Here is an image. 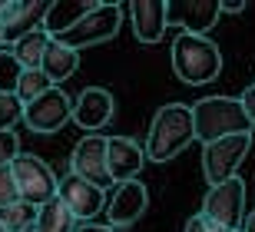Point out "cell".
<instances>
[{
  "instance_id": "cell-18",
  "label": "cell",
  "mask_w": 255,
  "mask_h": 232,
  "mask_svg": "<svg viewBox=\"0 0 255 232\" xmlns=\"http://www.w3.org/2000/svg\"><path fill=\"white\" fill-rule=\"evenodd\" d=\"M96 3H100V0H86V3H50V7H47V17H43V23H40V27L47 30L50 40H57L60 33H63V30H70L80 17H86Z\"/></svg>"
},
{
  "instance_id": "cell-21",
  "label": "cell",
  "mask_w": 255,
  "mask_h": 232,
  "mask_svg": "<svg viewBox=\"0 0 255 232\" xmlns=\"http://www.w3.org/2000/svg\"><path fill=\"white\" fill-rule=\"evenodd\" d=\"M33 219H37V209L27 203H13L0 209V229L3 232H27L33 229Z\"/></svg>"
},
{
  "instance_id": "cell-22",
  "label": "cell",
  "mask_w": 255,
  "mask_h": 232,
  "mask_svg": "<svg viewBox=\"0 0 255 232\" xmlns=\"http://www.w3.org/2000/svg\"><path fill=\"white\" fill-rule=\"evenodd\" d=\"M47 90H53V83L43 76V70H23L20 80H17L13 96H17L20 103H30V100H37V96H43Z\"/></svg>"
},
{
  "instance_id": "cell-3",
  "label": "cell",
  "mask_w": 255,
  "mask_h": 232,
  "mask_svg": "<svg viewBox=\"0 0 255 232\" xmlns=\"http://www.w3.org/2000/svg\"><path fill=\"white\" fill-rule=\"evenodd\" d=\"M172 70L182 83L202 86L212 83L222 73V53L209 37H192V33H179L172 40Z\"/></svg>"
},
{
  "instance_id": "cell-1",
  "label": "cell",
  "mask_w": 255,
  "mask_h": 232,
  "mask_svg": "<svg viewBox=\"0 0 255 232\" xmlns=\"http://www.w3.org/2000/svg\"><path fill=\"white\" fill-rule=\"evenodd\" d=\"M196 133H192V113L186 103H166L156 110L149 123V136H146V159L149 163H169L189 146Z\"/></svg>"
},
{
  "instance_id": "cell-27",
  "label": "cell",
  "mask_w": 255,
  "mask_h": 232,
  "mask_svg": "<svg viewBox=\"0 0 255 232\" xmlns=\"http://www.w3.org/2000/svg\"><path fill=\"white\" fill-rule=\"evenodd\" d=\"M239 106H242V113H246V120L255 126V86H246V90H242Z\"/></svg>"
},
{
  "instance_id": "cell-19",
  "label": "cell",
  "mask_w": 255,
  "mask_h": 232,
  "mask_svg": "<svg viewBox=\"0 0 255 232\" xmlns=\"http://www.w3.org/2000/svg\"><path fill=\"white\" fill-rule=\"evenodd\" d=\"M47 46H50L47 30L37 27V30H30V33H23L20 40H13V43H10V53L17 56V63L23 66V70H40V60L47 53Z\"/></svg>"
},
{
  "instance_id": "cell-26",
  "label": "cell",
  "mask_w": 255,
  "mask_h": 232,
  "mask_svg": "<svg viewBox=\"0 0 255 232\" xmlns=\"http://www.w3.org/2000/svg\"><path fill=\"white\" fill-rule=\"evenodd\" d=\"M20 153V139L13 136V130L10 133H0V166H10V159Z\"/></svg>"
},
{
  "instance_id": "cell-20",
  "label": "cell",
  "mask_w": 255,
  "mask_h": 232,
  "mask_svg": "<svg viewBox=\"0 0 255 232\" xmlns=\"http://www.w3.org/2000/svg\"><path fill=\"white\" fill-rule=\"evenodd\" d=\"M33 232H76V219L70 216L60 199H50L37 209V219H33Z\"/></svg>"
},
{
  "instance_id": "cell-8",
  "label": "cell",
  "mask_w": 255,
  "mask_h": 232,
  "mask_svg": "<svg viewBox=\"0 0 255 232\" xmlns=\"http://www.w3.org/2000/svg\"><path fill=\"white\" fill-rule=\"evenodd\" d=\"M70 110H73V103H70V96H66L60 86H53V90H47L43 96H37V100L23 103V113H20V120L27 123L33 133H57L60 126H63L66 120H70Z\"/></svg>"
},
{
  "instance_id": "cell-29",
  "label": "cell",
  "mask_w": 255,
  "mask_h": 232,
  "mask_svg": "<svg viewBox=\"0 0 255 232\" xmlns=\"http://www.w3.org/2000/svg\"><path fill=\"white\" fill-rule=\"evenodd\" d=\"M76 232H116V229H110L103 223H83V226H76Z\"/></svg>"
},
{
  "instance_id": "cell-6",
  "label": "cell",
  "mask_w": 255,
  "mask_h": 232,
  "mask_svg": "<svg viewBox=\"0 0 255 232\" xmlns=\"http://www.w3.org/2000/svg\"><path fill=\"white\" fill-rule=\"evenodd\" d=\"M249 146H252V133L222 136V139L206 143L202 146V173H206V183L219 186V183H226V179H236L242 159L249 156Z\"/></svg>"
},
{
  "instance_id": "cell-7",
  "label": "cell",
  "mask_w": 255,
  "mask_h": 232,
  "mask_svg": "<svg viewBox=\"0 0 255 232\" xmlns=\"http://www.w3.org/2000/svg\"><path fill=\"white\" fill-rule=\"evenodd\" d=\"M199 216L206 223H216L229 232H239L242 216H246V183L236 176V179H226V183H219V186H209Z\"/></svg>"
},
{
  "instance_id": "cell-24",
  "label": "cell",
  "mask_w": 255,
  "mask_h": 232,
  "mask_svg": "<svg viewBox=\"0 0 255 232\" xmlns=\"http://www.w3.org/2000/svg\"><path fill=\"white\" fill-rule=\"evenodd\" d=\"M20 113H23V103L13 93H0V133L13 130V123H20Z\"/></svg>"
},
{
  "instance_id": "cell-30",
  "label": "cell",
  "mask_w": 255,
  "mask_h": 232,
  "mask_svg": "<svg viewBox=\"0 0 255 232\" xmlns=\"http://www.w3.org/2000/svg\"><path fill=\"white\" fill-rule=\"evenodd\" d=\"M182 232H206V219H202V216H192Z\"/></svg>"
},
{
  "instance_id": "cell-23",
  "label": "cell",
  "mask_w": 255,
  "mask_h": 232,
  "mask_svg": "<svg viewBox=\"0 0 255 232\" xmlns=\"http://www.w3.org/2000/svg\"><path fill=\"white\" fill-rule=\"evenodd\" d=\"M20 73H23V66L17 63V56L10 53V46H0V93L17 90Z\"/></svg>"
},
{
  "instance_id": "cell-17",
  "label": "cell",
  "mask_w": 255,
  "mask_h": 232,
  "mask_svg": "<svg viewBox=\"0 0 255 232\" xmlns=\"http://www.w3.org/2000/svg\"><path fill=\"white\" fill-rule=\"evenodd\" d=\"M76 66H80V53L70 50V46H63V43H57V40H50L47 53H43V60H40V70H43V76H47L50 83L53 86L63 83L66 76L76 73Z\"/></svg>"
},
{
  "instance_id": "cell-2",
  "label": "cell",
  "mask_w": 255,
  "mask_h": 232,
  "mask_svg": "<svg viewBox=\"0 0 255 232\" xmlns=\"http://www.w3.org/2000/svg\"><path fill=\"white\" fill-rule=\"evenodd\" d=\"M189 113H192V133L202 146L222 136L252 133V123L246 120L239 100H232V96H206L196 106H189Z\"/></svg>"
},
{
  "instance_id": "cell-11",
  "label": "cell",
  "mask_w": 255,
  "mask_h": 232,
  "mask_svg": "<svg viewBox=\"0 0 255 232\" xmlns=\"http://www.w3.org/2000/svg\"><path fill=\"white\" fill-rule=\"evenodd\" d=\"M146 206H149V193H146V186L139 179H126V183H113V193L106 199V219H110V229L116 226H132L146 213Z\"/></svg>"
},
{
  "instance_id": "cell-28",
  "label": "cell",
  "mask_w": 255,
  "mask_h": 232,
  "mask_svg": "<svg viewBox=\"0 0 255 232\" xmlns=\"http://www.w3.org/2000/svg\"><path fill=\"white\" fill-rule=\"evenodd\" d=\"M242 10H246L242 0H222L219 3V13H242Z\"/></svg>"
},
{
  "instance_id": "cell-5",
  "label": "cell",
  "mask_w": 255,
  "mask_h": 232,
  "mask_svg": "<svg viewBox=\"0 0 255 232\" xmlns=\"http://www.w3.org/2000/svg\"><path fill=\"white\" fill-rule=\"evenodd\" d=\"M123 23V7L120 3H96L86 17H80L70 30H63L57 37V43L70 46V50H83V46H93V43H103V40H113L116 30Z\"/></svg>"
},
{
  "instance_id": "cell-14",
  "label": "cell",
  "mask_w": 255,
  "mask_h": 232,
  "mask_svg": "<svg viewBox=\"0 0 255 232\" xmlns=\"http://www.w3.org/2000/svg\"><path fill=\"white\" fill-rule=\"evenodd\" d=\"M142 166H146V153L139 143H132L129 136H106V176H110V183L136 179Z\"/></svg>"
},
{
  "instance_id": "cell-32",
  "label": "cell",
  "mask_w": 255,
  "mask_h": 232,
  "mask_svg": "<svg viewBox=\"0 0 255 232\" xmlns=\"http://www.w3.org/2000/svg\"><path fill=\"white\" fill-rule=\"evenodd\" d=\"M206 232H229V229H222V226H216V223H206Z\"/></svg>"
},
{
  "instance_id": "cell-34",
  "label": "cell",
  "mask_w": 255,
  "mask_h": 232,
  "mask_svg": "<svg viewBox=\"0 0 255 232\" xmlns=\"http://www.w3.org/2000/svg\"><path fill=\"white\" fill-rule=\"evenodd\" d=\"M27 232H33V229H27Z\"/></svg>"
},
{
  "instance_id": "cell-35",
  "label": "cell",
  "mask_w": 255,
  "mask_h": 232,
  "mask_svg": "<svg viewBox=\"0 0 255 232\" xmlns=\"http://www.w3.org/2000/svg\"><path fill=\"white\" fill-rule=\"evenodd\" d=\"M0 232H3V229H0Z\"/></svg>"
},
{
  "instance_id": "cell-12",
  "label": "cell",
  "mask_w": 255,
  "mask_h": 232,
  "mask_svg": "<svg viewBox=\"0 0 255 232\" xmlns=\"http://www.w3.org/2000/svg\"><path fill=\"white\" fill-rule=\"evenodd\" d=\"M50 0H0V30H3V46L20 40L23 33L37 30L47 17Z\"/></svg>"
},
{
  "instance_id": "cell-10",
  "label": "cell",
  "mask_w": 255,
  "mask_h": 232,
  "mask_svg": "<svg viewBox=\"0 0 255 232\" xmlns=\"http://www.w3.org/2000/svg\"><path fill=\"white\" fill-rule=\"evenodd\" d=\"M219 0H172L166 3V27H179L182 33L192 37H206V30L216 27Z\"/></svg>"
},
{
  "instance_id": "cell-9",
  "label": "cell",
  "mask_w": 255,
  "mask_h": 232,
  "mask_svg": "<svg viewBox=\"0 0 255 232\" xmlns=\"http://www.w3.org/2000/svg\"><path fill=\"white\" fill-rule=\"evenodd\" d=\"M57 199L70 209V216H73L76 223H90L93 216L103 213L106 206V189H100V186L86 183V179L73 176V173H66L63 179L57 183Z\"/></svg>"
},
{
  "instance_id": "cell-31",
  "label": "cell",
  "mask_w": 255,
  "mask_h": 232,
  "mask_svg": "<svg viewBox=\"0 0 255 232\" xmlns=\"http://www.w3.org/2000/svg\"><path fill=\"white\" fill-rule=\"evenodd\" d=\"M239 232H255V209L242 216V226H239Z\"/></svg>"
},
{
  "instance_id": "cell-4",
  "label": "cell",
  "mask_w": 255,
  "mask_h": 232,
  "mask_svg": "<svg viewBox=\"0 0 255 232\" xmlns=\"http://www.w3.org/2000/svg\"><path fill=\"white\" fill-rule=\"evenodd\" d=\"M7 169H10V176H13V183H17L20 203L40 209L43 203L57 199V176L50 173V166L40 156H33V153H17V156L10 159Z\"/></svg>"
},
{
  "instance_id": "cell-15",
  "label": "cell",
  "mask_w": 255,
  "mask_h": 232,
  "mask_svg": "<svg viewBox=\"0 0 255 232\" xmlns=\"http://www.w3.org/2000/svg\"><path fill=\"white\" fill-rule=\"evenodd\" d=\"M110 116H113V96L100 86H86L80 93V100L73 103V110H70V120H76V126L86 133L106 126Z\"/></svg>"
},
{
  "instance_id": "cell-33",
  "label": "cell",
  "mask_w": 255,
  "mask_h": 232,
  "mask_svg": "<svg viewBox=\"0 0 255 232\" xmlns=\"http://www.w3.org/2000/svg\"><path fill=\"white\" fill-rule=\"evenodd\" d=\"M0 46H3V30H0Z\"/></svg>"
},
{
  "instance_id": "cell-13",
  "label": "cell",
  "mask_w": 255,
  "mask_h": 232,
  "mask_svg": "<svg viewBox=\"0 0 255 232\" xmlns=\"http://www.w3.org/2000/svg\"><path fill=\"white\" fill-rule=\"evenodd\" d=\"M70 173L86 183L106 189L110 176H106V136H83L73 146V156H70Z\"/></svg>"
},
{
  "instance_id": "cell-25",
  "label": "cell",
  "mask_w": 255,
  "mask_h": 232,
  "mask_svg": "<svg viewBox=\"0 0 255 232\" xmlns=\"http://www.w3.org/2000/svg\"><path fill=\"white\" fill-rule=\"evenodd\" d=\"M13 203H20L17 183H13L7 166H0V209H3V206H13Z\"/></svg>"
},
{
  "instance_id": "cell-36",
  "label": "cell",
  "mask_w": 255,
  "mask_h": 232,
  "mask_svg": "<svg viewBox=\"0 0 255 232\" xmlns=\"http://www.w3.org/2000/svg\"><path fill=\"white\" fill-rule=\"evenodd\" d=\"M252 86H255V83H252Z\"/></svg>"
},
{
  "instance_id": "cell-16",
  "label": "cell",
  "mask_w": 255,
  "mask_h": 232,
  "mask_svg": "<svg viewBox=\"0 0 255 232\" xmlns=\"http://www.w3.org/2000/svg\"><path fill=\"white\" fill-rule=\"evenodd\" d=\"M129 20L139 43H159L162 33H166V3L136 0V3H129Z\"/></svg>"
}]
</instances>
